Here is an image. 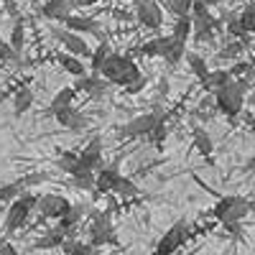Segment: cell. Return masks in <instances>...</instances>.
I'll return each instance as SVG.
<instances>
[{
    "label": "cell",
    "instance_id": "1",
    "mask_svg": "<svg viewBox=\"0 0 255 255\" xmlns=\"http://www.w3.org/2000/svg\"><path fill=\"white\" fill-rule=\"evenodd\" d=\"M250 90V79L243 77V79H232L227 87L217 90L215 92V108L227 118V120H238L243 108H245V95Z\"/></svg>",
    "mask_w": 255,
    "mask_h": 255
},
{
    "label": "cell",
    "instance_id": "2",
    "mask_svg": "<svg viewBox=\"0 0 255 255\" xmlns=\"http://www.w3.org/2000/svg\"><path fill=\"white\" fill-rule=\"evenodd\" d=\"M100 74L108 79L113 87H125V90L143 77V72H140V67L135 64V59L133 56H123V54H113L110 61L102 67Z\"/></svg>",
    "mask_w": 255,
    "mask_h": 255
},
{
    "label": "cell",
    "instance_id": "3",
    "mask_svg": "<svg viewBox=\"0 0 255 255\" xmlns=\"http://www.w3.org/2000/svg\"><path fill=\"white\" fill-rule=\"evenodd\" d=\"M161 120H166V113L156 105L151 113H143V115H138L133 120H128L125 125H120L118 128V138H148L151 130Z\"/></svg>",
    "mask_w": 255,
    "mask_h": 255
},
{
    "label": "cell",
    "instance_id": "4",
    "mask_svg": "<svg viewBox=\"0 0 255 255\" xmlns=\"http://www.w3.org/2000/svg\"><path fill=\"white\" fill-rule=\"evenodd\" d=\"M36 207H38V197H36V194H31V191L20 194V197L8 207V212H5V232H15V230L23 227Z\"/></svg>",
    "mask_w": 255,
    "mask_h": 255
},
{
    "label": "cell",
    "instance_id": "5",
    "mask_svg": "<svg viewBox=\"0 0 255 255\" xmlns=\"http://www.w3.org/2000/svg\"><path fill=\"white\" fill-rule=\"evenodd\" d=\"M133 10H135V20L143 28L158 31L163 26V8L158 0H133Z\"/></svg>",
    "mask_w": 255,
    "mask_h": 255
},
{
    "label": "cell",
    "instance_id": "6",
    "mask_svg": "<svg viewBox=\"0 0 255 255\" xmlns=\"http://www.w3.org/2000/svg\"><path fill=\"white\" fill-rule=\"evenodd\" d=\"M118 238H115V230L108 220V215L102 212H92V222H90V245L92 248H100V245H115Z\"/></svg>",
    "mask_w": 255,
    "mask_h": 255
},
{
    "label": "cell",
    "instance_id": "7",
    "mask_svg": "<svg viewBox=\"0 0 255 255\" xmlns=\"http://www.w3.org/2000/svg\"><path fill=\"white\" fill-rule=\"evenodd\" d=\"M51 36H54L69 54H74V56H79V59H84V56L92 59V51H95V49H90V44H87V41H84L79 33H72V31H67L64 26H51Z\"/></svg>",
    "mask_w": 255,
    "mask_h": 255
},
{
    "label": "cell",
    "instance_id": "8",
    "mask_svg": "<svg viewBox=\"0 0 255 255\" xmlns=\"http://www.w3.org/2000/svg\"><path fill=\"white\" fill-rule=\"evenodd\" d=\"M186 240H189V227H186V222L179 220V222H174V225L161 235V240H158V245H156V253H161V255H174Z\"/></svg>",
    "mask_w": 255,
    "mask_h": 255
},
{
    "label": "cell",
    "instance_id": "9",
    "mask_svg": "<svg viewBox=\"0 0 255 255\" xmlns=\"http://www.w3.org/2000/svg\"><path fill=\"white\" fill-rule=\"evenodd\" d=\"M38 215L41 217H51V220H61L67 212L72 209V202L61 194H41L38 197Z\"/></svg>",
    "mask_w": 255,
    "mask_h": 255
},
{
    "label": "cell",
    "instance_id": "10",
    "mask_svg": "<svg viewBox=\"0 0 255 255\" xmlns=\"http://www.w3.org/2000/svg\"><path fill=\"white\" fill-rule=\"evenodd\" d=\"M110 87L113 84L105 79L102 74H87V77H82V79H77V84H74V90L77 92H87L90 95V100H105L108 97V92H110Z\"/></svg>",
    "mask_w": 255,
    "mask_h": 255
},
{
    "label": "cell",
    "instance_id": "11",
    "mask_svg": "<svg viewBox=\"0 0 255 255\" xmlns=\"http://www.w3.org/2000/svg\"><path fill=\"white\" fill-rule=\"evenodd\" d=\"M61 26L67 28V31H72V33H92V36H97L100 41H105V36H102V31H100V20L92 18V15H74V13H72Z\"/></svg>",
    "mask_w": 255,
    "mask_h": 255
},
{
    "label": "cell",
    "instance_id": "12",
    "mask_svg": "<svg viewBox=\"0 0 255 255\" xmlns=\"http://www.w3.org/2000/svg\"><path fill=\"white\" fill-rule=\"evenodd\" d=\"M72 0H46L44 5L38 8V18H44V20H59V23H64L72 13Z\"/></svg>",
    "mask_w": 255,
    "mask_h": 255
},
{
    "label": "cell",
    "instance_id": "13",
    "mask_svg": "<svg viewBox=\"0 0 255 255\" xmlns=\"http://www.w3.org/2000/svg\"><path fill=\"white\" fill-rule=\"evenodd\" d=\"M54 118H56V123H59L61 128H67V130H72V133H82L84 128L90 125L87 115H84L82 110H77V108H64V110H59Z\"/></svg>",
    "mask_w": 255,
    "mask_h": 255
},
{
    "label": "cell",
    "instance_id": "14",
    "mask_svg": "<svg viewBox=\"0 0 255 255\" xmlns=\"http://www.w3.org/2000/svg\"><path fill=\"white\" fill-rule=\"evenodd\" d=\"M79 161L82 166L92 168V171H100V161H102V135H92V140L79 151Z\"/></svg>",
    "mask_w": 255,
    "mask_h": 255
},
{
    "label": "cell",
    "instance_id": "15",
    "mask_svg": "<svg viewBox=\"0 0 255 255\" xmlns=\"http://www.w3.org/2000/svg\"><path fill=\"white\" fill-rule=\"evenodd\" d=\"M120 168H118V161L113 166H102L97 171V184H95V191H100V194H113L115 191V184L120 179Z\"/></svg>",
    "mask_w": 255,
    "mask_h": 255
},
{
    "label": "cell",
    "instance_id": "16",
    "mask_svg": "<svg viewBox=\"0 0 255 255\" xmlns=\"http://www.w3.org/2000/svg\"><path fill=\"white\" fill-rule=\"evenodd\" d=\"M166 46H168V33H166V36H153V38H148L145 44H140L138 49H130V51H133V54H140V56H148V59H156V56L163 59Z\"/></svg>",
    "mask_w": 255,
    "mask_h": 255
},
{
    "label": "cell",
    "instance_id": "17",
    "mask_svg": "<svg viewBox=\"0 0 255 255\" xmlns=\"http://www.w3.org/2000/svg\"><path fill=\"white\" fill-rule=\"evenodd\" d=\"M56 61L61 64V69H64V72H69V74L77 77V79H82V77H87V74H90L87 67L82 64V59L74 56V54H69V51H59V54H56Z\"/></svg>",
    "mask_w": 255,
    "mask_h": 255
},
{
    "label": "cell",
    "instance_id": "18",
    "mask_svg": "<svg viewBox=\"0 0 255 255\" xmlns=\"http://www.w3.org/2000/svg\"><path fill=\"white\" fill-rule=\"evenodd\" d=\"M31 105H33L31 84H20V87H15V92H13V115L20 118L26 110H31Z\"/></svg>",
    "mask_w": 255,
    "mask_h": 255
},
{
    "label": "cell",
    "instance_id": "19",
    "mask_svg": "<svg viewBox=\"0 0 255 255\" xmlns=\"http://www.w3.org/2000/svg\"><path fill=\"white\" fill-rule=\"evenodd\" d=\"M56 168L64 174H69V179L82 168V161H79V153L74 151H64V148H59L56 151Z\"/></svg>",
    "mask_w": 255,
    "mask_h": 255
},
{
    "label": "cell",
    "instance_id": "20",
    "mask_svg": "<svg viewBox=\"0 0 255 255\" xmlns=\"http://www.w3.org/2000/svg\"><path fill=\"white\" fill-rule=\"evenodd\" d=\"M74 97H77V90H74V87H61V90L54 95V100L49 102V108L44 110V115H56V113L64 110V108H72Z\"/></svg>",
    "mask_w": 255,
    "mask_h": 255
},
{
    "label": "cell",
    "instance_id": "21",
    "mask_svg": "<svg viewBox=\"0 0 255 255\" xmlns=\"http://www.w3.org/2000/svg\"><path fill=\"white\" fill-rule=\"evenodd\" d=\"M191 143H194V148L204 158H212V153H215V143H212L209 133L204 130V128H199V125L191 128Z\"/></svg>",
    "mask_w": 255,
    "mask_h": 255
},
{
    "label": "cell",
    "instance_id": "22",
    "mask_svg": "<svg viewBox=\"0 0 255 255\" xmlns=\"http://www.w3.org/2000/svg\"><path fill=\"white\" fill-rule=\"evenodd\" d=\"M64 243H67V232H61L59 227H54V230L44 232V235L33 243V248L36 250H51V248H64Z\"/></svg>",
    "mask_w": 255,
    "mask_h": 255
},
{
    "label": "cell",
    "instance_id": "23",
    "mask_svg": "<svg viewBox=\"0 0 255 255\" xmlns=\"http://www.w3.org/2000/svg\"><path fill=\"white\" fill-rule=\"evenodd\" d=\"M186 64H189V69L194 72V77L202 82V87H204L209 74H212V69H209V64L204 61V56H199L197 51H186Z\"/></svg>",
    "mask_w": 255,
    "mask_h": 255
},
{
    "label": "cell",
    "instance_id": "24",
    "mask_svg": "<svg viewBox=\"0 0 255 255\" xmlns=\"http://www.w3.org/2000/svg\"><path fill=\"white\" fill-rule=\"evenodd\" d=\"M8 44L13 46L15 56L20 59V54H23V49H26V26H23V18H20V15H15V23L10 28V41H8Z\"/></svg>",
    "mask_w": 255,
    "mask_h": 255
},
{
    "label": "cell",
    "instance_id": "25",
    "mask_svg": "<svg viewBox=\"0 0 255 255\" xmlns=\"http://www.w3.org/2000/svg\"><path fill=\"white\" fill-rule=\"evenodd\" d=\"M191 33H194V23H191V15H186V18H176V23H174V28H171V36H174L176 44L186 46V44H189V38H191Z\"/></svg>",
    "mask_w": 255,
    "mask_h": 255
},
{
    "label": "cell",
    "instance_id": "26",
    "mask_svg": "<svg viewBox=\"0 0 255 255\" xmlns=\"http://www.w3.org/2000/svg\"><path fill=\"white\" fill-rule=\"evenodd\" d=\"M110 56H113V46H110V41L105 38V41H100L97 49L92 51V74H100L102 67L110 61Z\"/></svg>",
    "mask_w": 255,
    "mask_h": 255
},
{
    "label": "cell",
    "instance_id": "27",
    "mask_svg": "<svg viewBox=\"0 0 255 255\" xmlns=\"http://www.w3.org/2000/svg\"><path fill=\"white\" fill-rule=\"evenodd\" d=\"M20 194H26V189H23V184H20V179L8 181V184L0 186V204H8V207H10Z\"/></svg>",
    "mask_w": 255,
    "mask_h": 255
},
{
    "label": "cell",
    "instance_id": "28",
    "mask_svg": "<svg viewBox=\"0 0 255 255\" xmlns=\"http://www.w3.org/2000/svg\"><path fill=\"white\" fill-rule=\"evenodd\" d=\"M230 82H232V74H230L227 69H215V72L209 74V79H207V84H204V90H207L209 95H215L217 90L227 87Z\"/></svg>",
    "mask_w": 255,
    "mask_h": 255
},
{
    "label": "cell",
    "instance_id": "29",
    "mask_svg": "<svg viewBox=\"0 0 255 255\" xmlns=\"http://www.w3.org/2000/svg\"><path fill=\"white\" fill-rule=\"evenodd\" d=\"M82 215H84V204H72V209L67 212V215H64L61 220H59V230L61 232H72L74 227H77V222L82 220Z\"/></svg>",
    "mask_w": 255,
    "mask_h": 255
},
{
    "label": "cell",
    "instance_id": "30",
    "mask_svg": "<svg viewBox=\"0 0 255 255\" xmlns=\"http://www.w3.org/2000/svg\"><path fill=\"white\" fill-rule=\"evenodd\" d=\"M235 202H238V194H227V197H220V199H217V204L212 207V212H209V215L215 217L217 222H222V220L227 217V212L232 209V204H235Z\"/></svg>",
    "mask_w": 255,
    "mask_h": 255
},
{
    "label": "cell",
    "instance_id": "31",
    "mask_svg": "<svg viewBox=\"0 0 255 255\" xmlns=\"http://www.w3.org/2000/svg\"><path fill=\"white\" fill-rule=\"evenodd\" d=\"M243 49H245L243 41H230V44H225V46L220 49L217 61H232V64H235V59L243 54Z\"/></svg>",
    "mask_w": 255,
    "mask_h": 255
},
{
    "label": "cell",
    "instance_id": "32",
    "mask_svg": "<svg viewBox=\"0 0 255 255\" xmlns=\"http://www.w3.org/2000/svg\"><path fill=\"white\" fill-rule=\"evenodd\" d=\"M194 3H197V0H166L168 10H171L176 18H186V15H191V8H194Z\"/></svg>",
    "mask_w": 255,
    "mask_h": 255
},
{
    "label": "cell",
    "instance_id": "33",
    "mask_svg": "<svg viewBox=\"0 0 255 255\" xmlns=\"http://www.w3.org/2000/svg\"><path fill=\"white\" fill-rule=\"evenodd\" d=\"M113 194H120V197H138V194H140V189L133 184V179L120 176L118 184H115V191H113Z\"/></svg>",
    "mask_w": 255,
    "mask_h": 255
},
{
    "label": "cell",
    "instance_id": "34",
    "mask_svg": "<svg viewBox=\"0 0 255 255\" xmlns=\"http://www.w3.org/2000/svg\"><path fill=\"white\" fill-rule=\"evenodd\" d=\"M240 23L248 33H255V0H250V3L240 10Z\"/></svg>",
    "mask_w": 255,
    "mask_h": 255
},
{
    "label": "cell",
    "instance_id": "35",
    "mask_svg": "<svg viewBox=\"0 0 255 255\" xmlns=\"http://www.w3.org/2000/svg\"><path fill=\"white\" fill-rule=\"evenodd\" d=\"M61 250L67 255H92L95 253V248L90 243H77V240H67Z\"/></svg>",
    "mask_w": 255,
    "mask_h": 255
},
{
    "label": "cell",
    "instance_id": "36",
    "mask_svg": "<svg viewBox=\"0 0 255 255\" xmlns=\"http://www.w3.org/2000/svg\"><path fill=\"white\" fill-rule=\"evenodd\" d=\"M166 135H168V125H166V120H161L153 130H151V135H148V143H153L156 148H161L163 140H166Z\"/></svg>",
    "mask_w": 255,
    "mask_h": 255
},
{
    "label": "cell",
    "instance_id": "37",
    "mask_svg": "<svg viewBox=\"0 0 255 255\" xmlns=\"http://www.w3.org/2000/svg\"><path fill=\"white\" fill-rule=\"evenodd\" d=\"M49 179H51V174H46V171H33V174L20 176V184H23V189L28 191L31 186H36V184H44V181H49Z\"/></svg>",
    "mask_w": 255,
    "mask_h": 255
},
{
    "label": "cell",
    "instance_id": "38",
    "mask_svg": "<svg viewBox=\"0 0 255 255\" xmlns=\"http://www.w3.org/2000/svg\"><path fill=\"white\" fill-rule=\"evenodd\" d=\"M250 69H253V64H250V61H235L227 72L232 74V79H243V77H248Z\"/></svg>",
    "mask_w": 255,
    "mask_h": 255
},
{
    "label": "cell",
    "instance_id": "39",
    "mask_svg": "<svg viewBox=\"0 0 255 255\" xmlns=\"http://www.w3.org/2000/svg\"><path fill=\"white\" fill-rule=\"evenodd\" d=\"M18 56H15V51H13V46L8 44V41H0V61H15Z\"/></svg>",
    "mask_w": 255,
    "mask_h": 255
},
{
    "label": "cell",
    "instance_id": "40",
    "mask_svg": "<svg viewBox=\"0 0 255 255\" xmlns=\"http://www.w3.org/2000/svg\"><path fill=\"white\" fill-rule=\"evenodd\" d=\"M145 84H148V77H140V79H138L135 84H130V87H128L125 92H128V95H138V92L145 87Z\"/></svg>",
    "mask_w": 255,
    "mask_h": 255
},
{
    "label": "cell",
    "instance_id": "41",
    "mask_svg": "<svg viewBox=\"0 0 255 255\" xmlns=\"http://www.w3.org/2000/svg\"><path fill=\"white\" fill-rule=\"evenodd\" d=\"M110 13H113V18H120V20H130L133 18V13H125V8H110Z\"/></svg>",
    "mask_w": 255,
    "mask_h": 255
},
{
    "label": "cell",
    "instance_id": "42",
    "mask_svg": "<svg viewBox=\"0 0 255 255\" xmlns=\"http://www.w3.org/2000/svg\"><path fill=\"white\" fill-rule=\"evenodd\" d=\"M100 0H72V8H90V5H97Z\"/></svg>",
    "mask_w": 255,
    "mask_h": 255
},
{
    "label": "cell",
    "instance_id": "43",
    "mask_svg": "<svg viewBox=\"0 0 255 255\" xmlns=\"http://www.w3.org/2000/svg\"><path fill=\"white\" fill-rule=\"evenodd\" d=\"M13 92H15V90H0V105L8 102V100L13 97Z\"/></svg>",
    "mask_w": 255,
    "mask_h": 255
},
{
    "label": "cell",
    "instance_id": "44",
    "mask_svg": "<svg viewBox=\"0 0 255 255\" xmlns=\"http://www.w3.org/2000/svg\"><path fill=\"white\" fill-rule=\"evenodd\" d=\"M0 255H15V248L13 245H5L3 250H0Z\"/></svg>",
    "mask_w": 255,
    "mask_h": 255
},
{
    "label": "cell",
    "instance_id": "45",
    "mask_svg": "<svg viewBox=\"0 0 255 255\" xmlns=\"http://www.w3.org/2000/svg\"><path fill=\"white\" fill-rule=\"evenodd\" d=\"M202 3H204L207 8H215V5H220V3H222V0H202Z\"/></svg>",
    "mask_w": 255,
    "mask_h": 255
},
{
    "label": "cell",
    "instance_id": "46",
    "mask_svg": "<svg viewBox=\"0 0 255 255\" xmlns=\"http://www.w3.org/2000/svg\"><path fill=\"white\" fill-rule=\"evenodd\" d=\"M253 166H255V156H253V158L248 161V168H253Z\"/></svg>",
    "mask_w": 255,
    "mask_h": 255
},
{
    "label": "cell",
    "instance_id": "47",
    "mask_svg": "<svg viewBox=\"0 0 255 255\" xmlns=\"http://www.w3.org/2000/svg\"><path fill=\"white\" fill-rule=\"evenodd\" d=\"M250 212H255V199H250Z\"/></svg>",
    "mask_w": 255,
    "mask_h": 255
},
{
    "label": "cell",
    "instance_id": "48",
    "mask_svg": "<svg viewBox=\"0 0 255 255\" xmlns=\"http://www.w3.org/2000/svg\"><path fill=\"white\" fill-rule=\"evenodd\" d=\"M250 105H255V95H250Z\"/></svg>",
    "mask_w": 255,
    "mask_h": 255
},
{
    "label": "cell",
    "instance_id": "49",
    "mask_svg": "<svg viewBox=\"0 0 255 255\" xmlns=\"http://www.w3.org/2000/svg\"><path fill=\"white\" fill-rule=\"evenodd\" d=\"M153 255H161V253H153Z\"/></svg>",
    "mask_w": 255,
    "mask_h": 255
},
{
    "label": "cell",
    "instance_id": "50",
    "mask_svg": "<svg viewBox=\"0 0 255 255\" xmlns=\"http://www.w3.org/2000/svg\"><path fill=\"white\" fill-rule=\"evenodd\" d=\"M0 215H3V209H0Z\"/></svg>",
    "mask_w": 255,
    "mask_h": 255
}]
</instances>
